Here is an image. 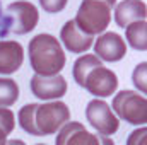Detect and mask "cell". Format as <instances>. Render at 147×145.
I'll use <instances>...</instances> for the list:
<instances>
[{
  "mask_svg": "<svg viewBox=\"0 0 147 145\" xmlns=\"http://www.w3.org/2000/svg\"><path fill=\"white\" fill-rule=\"evenodd\" d=\"M125 38L128 44L137 51L147 50V21H137L125 28Z\"/></svg>",
  "mask_w": 147,
  "mask_h": 145,
  "instance_id": "13",
  "label": "cell"
},
{
  "mask_svg": "<svg viewBox=\"0 0 147 145\" xmlns=\"http://www.w3.org/2000/svg\"><path fill=\"white\" fill-rule=\"evenodd\" d=\"M31 68L38 75H57L65 68L67 55L60 41L51 34H38L28 46Z\"/></svg>",
  "mask_w": 147,
  "mask_h": 145,
  "instance_id": "1",
  "label": "cell"
},
{
  "mask_svg": "<svg viewBox=\"0 0 147 145\" xmlns=\"http://www.w3.org/2000/svg\"><path fill=\"white\" fill-rule=\"evenodd\" d=\"M111 109L118 119L142 126L147 123V99L137 91H120L111 103Z\"/></svg>",
  "mask_w": 147,
  "mask_h": 145,
  "instance_id": "3",
  "label": "cell"
},
{
  "mask_svg": "<svg viewBox=\"0 0 147 145\" xmlns=\"http://www.w3.org/2000/svg\"><path fill=\"white\" fill-rule=\"evenodd\" d=\"M65 145H99V140H98V135L82 128V130H77L75 133H72V137L67 140Z\"/></svg>",
  "mask_w": 147,
  "mask_h": 145,
  "instance_id": "17",
  "label": "cell"
},
{
  "mask_svg": "<svg viewBox=\"0 0 147 145\" xmlns=\"http://www.w3.org/2000/svg\"><path fill=\"white\" fill-rule=\"evenodd\" d=\"M36 108H38V104H34V103L22 106V108L19 109L17 118H19L21 128H22L26 133L34 135V137H39V132H38L36 123H34V111H36Z\"/></svg>",
  "mask_w": 147,
  "mask_h": 145,
  "instance_id": "16",
  "label": "cell"
},
{
  "mask_svg": "<svg viewBox=\"0 0 147 145\" xmlns=\"http://www.w3.org/2000/svg\"><path fill=\"white\" fill-rule=\"evenodd\" d=\"M115 22L118 28H127L132 22L146 21L147 7L144 0H121L115 5Z\"/></svg>",
  "mask_w": 147,
  "mask_h": 145,
  "instance_id": "11",
  "label": "cell"
},
{
  "mask_svg": "<svg viewBox=\"0 0 147 145\" xmlns=\"http://www.w3.org/2000/svg\"><path fill=\"white\" fill-rule=\"evenodd\" d=\"M5 145H26L22 140H19V138H10V140H7Z\"/></svg>",
  "mask_w": 147,
  "mask_h": 145,
  "instance_id": "24",
  "label": "cell"
},
{
  "mask_svg": "<svg viewBox=\"0 0 147 145\" xmlns=\"http://www.w3.org/2000/svg\"><path fill=\"white\" fill-rule=\"evenodd\" d=\"M24 62V50L17 41H0V73L17 72Z\"/></svg>",
  "mask_w": 147,
  "mask_h": 145,
  "instance_id": "12",
  "label": "cell"
},
{
  "mask_svg": "<svg viewBox=\"0 0 147 145\" xmlns=\"http://www.w3.org/2000/svg\"><path fill=\"white\" fill-rule=\"evenodd\" d=\"M36 145H46V144H36Z\"/></svg>",
  "mask_w": 147,
  "mask_h": 145,
  "instance_id": "27",
  "label": "cell"
},
{
  "mask_svg": "<svg viewBox=\"0 0 147 145\" xmlns=\"http://www.w3.org/2000/svg\"><path fill=\"white\" fill-rule=\"evenodd\" d=\"M0 128H2L7 135H10V133L14 132V128H16V118H14L12 109L0 108Z\"/></svg>",
  "mask_w": 147,
  "mask_h": 145,
  "instance_id": "20",
  "label": "cell"
},
{
  "mask_svg": "<svg viewBox=\"0 0 147 145\" xmlns=\"http://www.w3.org/2000/svg\"><path fill=\"white\" fill-rule=\"evenodd\" d=\"M70 119V109L62 101H48L38 104L34 111V123L39 132V137H48L57 133Z\"/></svg>",
  "mask_w": 147,
  "mask_h": 145,
  "instance_id": "4",
  "label": "cell"
},
{
  "mask_svg": "<svg viewBox=\"0 0 147 145\" xmlns=\"http://www.w3.org/2000/svg\"><path fill=\"white\" fill-rule=\"evenodd\" d=\"M5 142H7V133L0 128V145H5Z\"/></svg>",
  "mask_w": 147,
  "mask_h": 145,
  "instance_id": "25",
  "label": "cell"
},
{
  "mask_svg": "<svg viewBox=\"0 0 147 145\" xmlns=\"http://www.w3.org/2000/svg\"><path fill=\"white\" fill-rule=\"evenodd\" d=\"M7 15L10 19V31L16 34H28L38 26L39 12L34 3L28 0H17L7 5Z\"/></svg>",
  "mask_w": 147,
  "mask_h": 145,
  "instance_id": "6",
  "label": "cell"
},
{
  "mask_svg": "<svg viewBox=\"0 0 147 145\" xmlns=\"http://www.w3.org/2000/svg\"><path fill=\"white\" fill-rule=\"evenodd\" d=\"M84 89H87L89 94H92L96 97H101V99L110 97L118 89V77L113 70L103 67V65L94 67L86 75Z\"/></svg>",
  "mask_w": 147,
  "mask_h": 145,
  "instance_id": "7",
  "label": "cell"
},
{
  "mask_svg": "<svg viewBox=\"0 0 147 145\" xmlns=\"http://www.w3.org/2000/svg\"><path fill=\"white\" fill-rule=\"evenodd\" d=\"M19 99V85L14 79H0V108H10Z\"/></svg>",
  "mask_w": 147,
  "mask_h": 145,
  "instance_id": "15",
  "label": "cell"
},
{
  "mask_svg": "<svg viewBox=\"0 0 147 145\" xmlns=\"http://www.w3.org/2000/svg\"><path fill=\"white\" fill-rule=\"evenodd\" d=\"M82 128H86L82 123H79V121H67L58 132H57V140H55V145H65L67 144V140L72 137V133H75L77 130H82Z\"/></svg>",
  "mask_w": 147,
  "mask_h": 145,
  "instance_id": "18",
  "label": "cell"
},
{
  "mask_svg": "<svg viewBox=\"0 0 147 145\" xmlns=\"http://www.w3.org/2000/svg\"><path fill=\"white\" fill-rule=\"evenodd\" d=\"M99 145H115V142L111 140V137H105V135H98Z\"/></svg>",
  "mask_w": 147,
  "mask_h": 145,
  "instance_id": "23",
  "label": "cell"
},
{
  "mask_svg": "<svg viewBox=\"0 0 147 145\" xmlns=\"http://www.w3.org/2000/svg\"><path fill=\"white\" fill-rule=\"evenodd\" d=\"M69 84L65 77L60 73L57 75H38L34 73L31 79V91L41 101H55L65 96Z\"/></svg>",
  "mask_w": 147,
  "mask_h": 145,
  "instance_id": "8",
  "label": "cell"
},
{
  "mask_svg": "<svg viewBox=\"0 0 147 145\" xmlns=\"http://www.w3.org/2000/svg\"><path fill=\"white\" fill-rule=\"evenodd\" d=\"M127 145H147V128H146V125H142L140 128L134 130V132L128 135Z\"/></svg>",
  "mask_w": 147,
  "mask_h": 145,
  "instance_id": "22",
  "label": "cell"
},
{
  "mask_svg": "<svg viewBox=\"0 0 147 145\" xmlns=\"http://www.w3.org/2000/svg\"><path fill=\"white\" fill-rule=\"evenodd\" d=\"M103 65V62L96 56V55H80L75 62H74V68H72V75L75 79V84L84 87V80L86 75L91 72L94 67Z\"/></svg>",
  "mask_w": 147,
  "mask_h": 145,
  "instance_id": "14",
  "label": "cell"
},
{
  "mask_svg": "<svg viewBox=\"0 0 147 145\" xmlns=\"http://www.w3.org/2000/svg\"><path fill=\"white\" fill-rule=\"evenodd\" d=\"M94 43V36L86 34L84 31L79 29L75 21H67L62 29H60V44L65 46L67 51L70 53H86Z\"/></svg>",
  "mask_w": 147,
  "mask_h": 145,
  "instance_id": "10",
  "label": "cell"
},
{
  "mask_svg": "<svg viewBox=\"0 0 147 145\" xmlns=\"http://www.w3.org/2000/svg\"><path fill=\"white\" fill-rule=\"evenodd\" d=\"M132 82L137 87V92L140 94H147V63L142 62L135 67V70L132 73Z\"/></svg>",
  "mask_w": 147,
  "mask_h": 145,
  "instance_id": "19",
  "label": "cell"
},
{
  "mask_svg": "<svg viewBox=\"0 0 147 145\" xmlns=\"http://www.w3.org/2000/svg\"><path fill=\"white\" fill-rule=\"evenodd\" d=\"M94 55L101 62H120L127 55V43L115 31H105L94 39Z\"/></svg>",
  "mask_w": 147,
  "mask_h": 145,
  "instance_id": "9",
  "label": "cell"
},
{
  "mask_svg": "<svg viewBox=\"0 0 147 145\" xmlns=\"http://www.w3.org/2000/svg\"><path fill=\"white\" fill-rule=\"evenodd\" d=\"M86 118L91 123V126L98 132V135L111 137L120 128V119L113 113L111 106L101 97L91 99L86 108Z\"/></svg>",
  "mask_w": 147,
  "mask_h": 145,
  "instance_id": "5",
  "label": "cell"
},
{
  "mask_svg": "<svg viewBox=\"0 0 147 145\" xmlns=\"http://www.w3.org/2000/svg\"><path fill=\"white\" fill-rule=\"evenodd\" d=\"M111 9L106 2L101 0H82L75 14V24L86 34L96 36L106 31L111 22Z\"/></svg>",
  "mask_w": 147,
  "mask_h": 145,
  "instance_id": "2",
  "label": "cell"
},
{
  "mask_svg": "<svg viewBox=\"0 0 147 145\" xmlns=\"http://www.w3.org/2000/svg\"><path fill=\"white\" fill-rule=\"evenodd\" d=\"M101 2H106L110 7H115V5H116V0H101Z\"/></svg>",
  "mask_w": 147,
  "mask_h": 145,
  "instance_id": "26",
  "label": "cell"
},
{
  "mask_svg": "<svg viewBox=\"0 0 147 145\" xmlns=\"http://www.w3.org/2000/svg\"><path fill=\"white\" fill-rule=\"evenodd\" d=\"M67 2L69 0H39V5H41V9L45 12L58 14V12H62L67 7Z\"/></svg>",
  "mask_w": 147,
  "mask_h": 145,
  "instance_id": "21",
  "label": "cell"
}]
</instances>
